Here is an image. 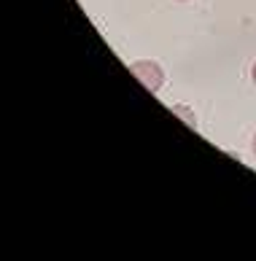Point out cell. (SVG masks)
<instances>
[{
  "label": "cell",
  "instance_id": "cell-4",
  "mask_svg": "<svg viewBox=\"0 0 256 261\" xmlns=\"http://www.w3.org/2000/svg\"><path fill=\"white\" fill-rule=\"evenodd\" d=\"M253 153H256V138H253Z\"/></svg>",
  "mask_w": 256,
  "mask_h": 261
},
{
  "label": "cell",
  "instance_id": "cell-2",
  "mask_svg": "<svg viewBox=\"0 0 256 261\" xmlns=\"http://www.w3.org/2000/svg\"><path fill=\"white\" fill-rule=\"evenodd\" d=\"M173 111L178 113V116H183V119L189 121V127H197V124H194V116H192V113H186V111H181V108H173Z\"/></svg>",
  "mask_w": 256,
  "mask_h": 261
},
{
  "label": "cell",
  "instance_id": "cell-3",
  "mask_svg": "<svg viewBox=\"0 0 256 261\" xmlns=\"http://www.w3.org/2000/svg\"><path fill=\"white\" fill-rule=\"evenodd\" d=\"M251 75H253V84H256V62H253V70H251Z\"/></svg>",
  "mask_w": 256,
  "mask_h": 261
},
{
  "label": "cell",
  "instance_id": "cell-1",
  "mask_svg": "<svg viewBox=\"0 0 256 261\" xmlns=\"http://www.w3.org/2000/svg\"><path fill=\"white\" fill-rule=\"evenodd\" d=\"M130 73L137 79V84H143L149 92H159V86L165 84V70L156 62H151V60L132 62L130 65Z\"/></svg>",
  "mask_w": 256,
  "mask_h": 261
}]
</instances>
